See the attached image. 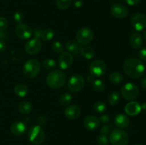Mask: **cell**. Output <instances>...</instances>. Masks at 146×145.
Returning <instances> with one entry per match:
<instances>
[{"label": "cell", "instance_id": "cell-1", "mask_svg": "<svg viewBox=\"0 0 146 145\" xmlns=\"http://www.w3.org/2000/svg\"><path fill=\"white\" fill-rule=\"evenodd\" d=\"M123 71L129 78L133 79L139 78L145 72V65L143 63L135 58L127 59L123 63Z\"/></svg>", "mask_w": 146, "mask_h": 145}, {"label": "cell", "instance_id": "cell-2", "mask_svg": "<svg viewBox=\"0 0 146 145\" xmlns=\"http://www.w3.org/2000/svg\"><path fill=\"white\" fill-rule=\"evenodd\" d=\"M67 81L66 74L59 70H54L47 75L46 82L48 86L54 89H58L64 86Z\"/></svg>", "mask_w": 146, "mask_h": 145}, {"label": "cell", "instance_id": "cell-3", "mask_svg": "<svg viewBox=\"0 0 146 145\" xmlns=\"http://www.w3.org/2000/svg\"><path fill=\"white\" fill-rule=\"evenodd\" d=\"M27 137L29 140L34 144H41L45 140V132L39 125L32 126L28 130Z\"/></svg>", "mask_w": 146, "mask_h": 145}, {"label": "cell", "instance_id": "cell-4", "mask_svg": "<svg viewBox=\"0 0 146 145\" xmlns=\"http://www.w3.org/2000/svg\"><path fill=\"white\" fill-rule=\"evenodd\" d=\"M41 70L40 63L35 59H29L23 65V73L27 78H34L38 75Z\"/></svg>", "mask_w": 146, "mask_h": 145}, {"label": "cell", "instance_id": "cell-5", "mask_svg": "<svg viewBox=\"0 0 146 145\" xmlns=\"http://www.w3.org/2000/svg\"><path fill=\"white\" fill-rule=\"evenodd\" d=\"M128 135L122 129H114L110 134L109 142L112 145H127Z\"/></svg>", "mask_w": 146, "mask_h": 145}, {"label": "cell", "instance_id": "cell-6", "mask_svg": "<svg viewBox=\"0 0 146 145\" xmlns=\"http://www.w3.org/2000/svg\"><path fill=\"white\" fill-rule=\"evenodd\" d=\"M121 95L127 100L133 101L138 98L139 90L135 84L128 82L121 88Z\"/></svg>", "mask_w": 146, "mask_h": 145}, {"label": "cell", "instance_id": "cell-7", "mask_svg": "<svg viewBox=\"0 0 146 145\" xmlns=\"http://www.w3.org/2000/svg\"><path fill=\"white\" fill-rule=\"evenodd\" d=\"M94 32L88 27H82L76 33V41L82 45H86L92 41L94 38Z\"/></svg>", "mask_w": 146, "mask_h": 145}, {"label": "cell", "instance_id": "cell-8", "mask_svg": "<svg viewBox=\"0 0 146 145\" xmlns=\"http://www.w3.org/2000/svg\"><path fill=\"white\" fill-rule=\"evenodd\" d=\"M68 88L71 92H78L81 91L85 85V80L82 75L75 74L69 78L68 81Z\"/></svg>", "mask_w": 146, "mask_h": 145}, {"label": "cell", "instance_id": "cell-9", "mask_svg": "<svg viewBox=\"0 0 146 145\" xmlns=\"http://www.w3.org/2000/svg\"><path fill=\"white\" fill-rule=\"evenodd\" d=\"M89 70L91 75L98 78L105 75L107 70L106 64L101 60H96L91 63Z\"/></svg>", "mask_w": 146, "mask_h": 145}, {"label": "cell", "instance_id": "cell-10", "mask_svg": "<svg viewBox=\"0 0 146 145\" xmlns=\"http://www.w3.org/2000/svg\"><path fill=\"white\" fill-rule=\"evenodd\" d=\"M131 23L135 30L143 31L146 28V15L141 12L134 13L131 17Z\"/></svg>", "mask_w": 146, "mask_h": 145}, {"label": "cell", "instance_id": "cell-11", "mask_svg": "<svg viewBox=\"0 0 146 145\" xmlns=\"http://www.w3.org/2000/svg\"><path fill=\"white\" fill-rule=\"evenodd\" d=\"M128 7L121 3H115L111 7V14L115 18H125L128 15Z\"/></svg>", "mask_w": 146, "mask_h": 145}, {"label": "cell", "instance_id": "cell-12", "mask_svg": "<svg viewBox=\"0 0 146 145\" xmlns=\"http://www.w3.org/2000/svg\"><path fill=\"white\" fill-rule=\"evenodd\" d=\"M15 34L17 36L22 40H27L32 36V30L29 26L25 24H19L15 28Z\"/></svg>", "mask_w": 146, "mask_h": 145}, {"label": "cell", "instance_id": "cell-13", "mask_svg": "<svg viewBox=\"0 0 146 145\" xmlns=\"http://www.w3.org/2000/svg\"><path fill=\"white\" fill-rule=\"evenodd\" d=\"M41 41L38 38H33L26 44L25 45V51L29 55H35L38 53L41 49Z\"/></svg>", "mask_w": 146, "mask_h": 145}, {"label": "cell", "instance_id": "cell-14", "mask_svg": "<svg viewBox=\"0 0 146 145\" xmlns=\"http://www.w3.org/2000/svg\"><path fill=\"white\" fill-rule=\"evenodd\" d=\"M73 61H74V58L71 53H70L69 52H63L58 57V66L62 70L68 69L73 64Z\"/></svg>", "mask_w": 146, "mask_h": 145}, {"label": "cell", "instance_id": "cell-15", "mask_svg": "<svg viewBox=\"0 0 146 145\" xmlns=\"http://www.w3.org/2000/svg\"><path fill=\"white\" fill-rule=\"evenodd\" d=\"M100 124V119L94 115L87 116L84 119V126L88 130H96L99 127Z\"/></svg>", "mask_w": 146, "mask_h": 145}, {"label": "cell", "instance_id": "cell-16", "mask_svg": "<svg viewBox=\"0 0 146 145\" xmlns=\"http://www.w3.org/2000/svg\"><path fill=\"white\" fill-rule=\"evenodd\" d=\"M81 108L76 105H71L67 107L64 111V114L68 119H76L81 115Z\"/></svg>", "mask_w": 146, "mask_h": 145}, {"label": "cell", "instance_id": "cell-17", "mask_svg": "<svg viewBox=\"0 0 146 145\" xmlns=\"http://www.w3.org/2000/svg\"><path fill=\"white\" fill-rule=\"evenodd\" d=\"M27 126L24 122H16L11 125L10 131L15 136H21L26 132Z\"/></svg>", "mask_w": 146, "mask_h": 145}, {"label": "cell", "instance_id": "cell-18", "mask_svg": "<svg viewBox=\"0 0 146 145\" xmlns=\"http://www.w3.org/2000/svg\"><path fill=\"white\" fill-rule=\"evenodd\" d=\"M141 105L138 102L131 101L128 102L125 107V112L130 116H135L141 112Z\"/></svg>", "mask_w": 146, "mask_h": 145}, {"label": "cell", "instance_id": "cell-19", "mask_svg": "<svg viewBox=\"0 0 146 145\" xmlns=\"http://www.w3.org/2000/svg\"><path fill=\"white\" fill-rule=\"evenodd\" d=\"M130 45L135 49H139L143 44V38L139 33H133L129 38Z\"/></svg>", "mask_w": 146, "mask_h": 145}, {"label": "cell", "instance_id": "cell-20", "mask_svg": "<svg viewBox=\"0 0 146 145\" xmlns=\"http://www.w3.org/2000/svg\"><path fill=\"white\" fill-rule=\"evenodd\" d=\"M130 119L127 115L120 113L116 115L115 118V124L120 129L126 128L129 125Z\"/></svg>", "mask_w": 146, "mask_h": 145}, {"label": "cell", "instance_id": "cell-21", "mask_svg": "<svg viewBox=\"0 0 146 145\" xmlns=\"http://www.w3.org/2000/svg\"><path fill=\"white\" fill-rule=\"evenodd\" d=\"M66 49L68 50V52L70 53H73L74 55H78V53H80V50L81 48L79 46V44L75 40H69L68 42L66 43Z\"/></svg>", "mask_w": 146, "mask_h": 145}, {"label": "cell", "instance_id": "cell-22", "mask_svg": "<svg viewBox=\"0 0 146 145\" xmlns=\"http://www.w3.org/2000/svg\"><path fill=\"white\" fill-rule=\"evenodd\" d=\"M80 53L81 54L84 58H86L88 60H91L94 58L95 56V51L91 48V46H88V45H84V47L81 48L80 50Z\"/></svg>", "mask_w": 146, "mask_h": 145}, {"label": "cell", "instance_id": "cell-23", "mask_svg": "<svg viewBox=\"0 0 146 145\" xmlns=\"http://www.w3.org/2000/svg\"><path fill=\"white\" fill-rule=\"evenodd\" d=\"M14 93L20 98H24L29 93V88L24 84H18L14 87Z\"/></svg>", "mask_w": 146, "mask_h": 145}, {"label": "cell", "instance_id": "cell-24", "mask_svg": "<svg viewBox=\"0 0 146 145\" xmlns=\"http://www.w3.org/2000/svg\"><path fill=\"white\" fill-rule=\"evenodd\" d=\"M109 80L114 85H119V84L122 83L124 80L123 75L119 72H113L110 75Z\"/></svg>", "mask_w": 146, "mask_h": 145}, {"label": "cell", "instance_id": "cell-25", "mask_svg": "<svg viewBox=\"0 0 146 145\" xmlns=\"http://www.w3.org/2000/svg\"><path fill=\"white\" fill-rule=\"evenodd\" d=\"M32 105L27 101L21 102L19 105V110L22 114H29L32 111Z\"/></svg>", "mask_w": 146, "mask_h": 145}, {"label": "cell", "instance_id": "cell-26", "mask_svg": "<svg viewBox=\"0 0 146 145\" xmlns=\"http://www.w3.org/2000/svg\"><path fill=\"white\" fill-rule=\"evenodd\" d=\"M72 100V96L68 92H64L61 94L58 99V102L61 106H66Z\"/></svg>", "mask_w": 146, "mask_h": 145}, {"label": "cell", "instance_id": "cell-27", "mask_svg": "<svg viewBox=\"0 0 146 145\" xmlns=\"http://www.w3.org/2000/svg\"><path fill=\"white\" fill-rule=\"evenodd\" d=\"M108 102L111 106H115L120 102V94L118 92H113L108 98Z\"/></svg>", "mask_w": 146, "mask_h": 145}, {"label": "cell", "instance_id": "cell-28", "mask_svg": "<svg viewBox=\"0 0 146 145\" xmlns=\"http://www.w3.org/2000/svg\"><path fill=\"white\" fill-rule=\"evenodd\" d=\"M92 86L93 88L97 92H102L106 88V85L104 82L100 79H96L92 82Z\"/></svg>", "mask_w": 146, "mask_h": 145}, {"label": "cell", "instance_id": "cell-29", "mask_svg": "<svg viewBox=\"0 0 146 145\" xmlns=\"http://www.w3.org/2000/svg\"><path fill=\"white\" fill-rule=\"evenodd\" d=\"M54 36V32L51 28H46V30L42 31L41 38L44 41H48L52 39Z\"/></svg>", "mask_w": 146, "mask_h": 145}, {"label": "cell", "instance_id": "cell-30", "mask_svg": "<svg viewBox=\"0 0 146 145\" xmlns=\"http://www.w3.org/2000/svg\"><path fill=\"white\" fill-rule=\"evenodd\" d=\"M94 109L97 113H104L106 111L107 107L104 102L98 101L94 105Z\"/></svg>", "mask_w": 146, "mask_h": 145}, {"label": "cell", "instance_id": "cell-31", "mask_svg": "<svg viewBox=\"0 0 146 145\" xmlns=\"http://www.w3.org/2000/svg\"><path fill=\"white\" fill-rule=\"evenodd\" d=\"M72 0H56V4L58 9L65 10L71 6Z\"/></svg>", "mask_w": 146, "mask_h": 145}, {"label": "cell", "instance_id": "cell-32", "mask_svg": "<svg viewBox=\"0 0 146 145\" xmlns=\"http://www.w3.org/2000/svg\"><path fill=\"white\" fill-rule=\"evenodd\" d=\"M43 66L48 71H52L56 67V62L54 60L50 59V58H47V59L44 60L43 61Z\"/></svg>", "mask_w": 146, "mask_h": 145}, {"label": "cell", "instance_id": "cell-33", "mask_svg": "<svg viewBox=\"0 0 146 145\" xmlns=\"http://www.w3.org/2000/svg\"><path fill=\"white\" fill-rule=\"evenodd\" d=\"M96 142L98 145H108L109 144L108 136L103 134H100L97 136Z\"/></svg>", "mask_w": 146, "mask_h": 145}, {"label": "cell", "instance_id": "cell-34", "mask_svg": "<svg viewBox=\"0 0 146 145\" xmlns=\"http://www.w3.org/2000/svg\"><path fill=\"white\" fill-rule=\"evenodd\" d=\"M52 49L56 53H61L64 51V46L59 41H55L52 44Z\"/></svg>", "mask_w": 146, "mask_h": 145}, {"label": "cell", "instance_id": "cell-35", "mask_svg": "<svg viewBox=\"0 0 146 145\" xmlns=\"http://www.w3.org/2000/svg\"><path fill=\"white\" fill-rule=\"evenodd\" d=\"M9 22L8 20L5 17L0 16V31H4L8 27Z\"/></svg>", "mask_w": 146, "mask_h": 145}, {"label": "cell", "instance_id": "cell-36", "mask_svg": "<svg viewBox=\"0 0 146 145\" xmlns=\"http://www.w3.org/2000/svg\"><path fill=\"white\" fill-rule=\"evenodd\" d=\"M13 17H14V21H15L16 22L19 23V24H21L23 20H24V15H23L22 13L20 12V11H16L14 14Z\"/></svg>", "mask_w": 146, "mask_h": 145}, {"label": "cell", "instance_id": "cell-37", "mask_svg": "<svg viewBox=\"0 0 146 145\" xmlns=\"http://www.w3.org/2000/svg\"><path fill=\"white\" fill-rule=\"evenodd\" d=\"M100 132H101V134L107 136V135H108L109 134H111V127L109 126V125H104V126L101 127V130H100Z\"/></svg>", "mask_w": 146, "mask_h": 145}, {"label": "cell", "instance_id": "cell-38", "mask_svg": "<svg viewBox=\"0 0 146 145\" xmlns=\"http://www.w3.org/2000/svg\"><path fill=\"white\" fill-rule=\"evenodd\" d=\"M138 55L142 61L146 62V45L140 49L139 52H138Z\"/></svg>", "mask_w": 146, "mask_h": 145}, {"label": "cell", "instance_id": "cell-39", "mask_svg": "<svg viewBox=\"0 0 146 145\" xmlns=\"http://www.w3.org/2000/svg\"><path fill=\"white\" fill-rule=\"evenodd\" d=\"M46 122L47 119L45 116H44V115H41V116L38 117V119H37V123H38V125H39V126H44V125H45L46 124Z\"/></svg>", "mask_w": 146, "mask_h": 145}, {"label": "cell", "instance_id": "cell-40", "mask_svg": "<svg viewBox=\"0 0 146 145\" xmlns=\"http://www.w3.org/2000/svg\"><path fill=\"white\" fill-rule=\"evenodd\" d=\"M42 31H41V28H36L35 30L34 31V33H33V35H34V38H39L41 36V34H42Z\"/></svg>", "mask_w": 146, "mask_h": 145}, {"label": "cell", "instance_id": "cell-41", "mask_svg": "<svg viewBox=\"0 0 146 145\" xmlns=\"http://www.w3.org/2000/svg\"><path fill=\"white\" fill-rule=\"evenodd\" d=\"M125 1L130 6H136L141 3V0H125Z\"/></svg>", "mask_w": 146, "mask_h": 145}, {"label": "cell", "instance_id": "cell-42", "mask_svg": "<svg viewBox=\"0 0 146 145\" xmlns=\"http://www.w3.org/2000/svg\"><path fill=\"white\" fill-rule=\"evenodd\" d=\"M99 119H100V122H103V123H107V122H109L110 117L109 115H101Z\"/></svg>", "mask_w": 146, "mask_h": 145}, {"label": "cell", "instance_id": "cell-43", "mask_svg": "<svg viewBox=\"0 0 146 145\" xmlns=\"http://www.w3.org/2000/svg\"><path fill=\"white\" fill-rule=\"evenodd\" d=\"M73 3L76 8H81L84 4V0H74Z\"/></svg>", "mask_w": 146, "mask_h": 145}, {"label": "cell", "instance_id": "cell-44", "mask_svg": "<svg viewBox=\"0 0 146 145\" xmlns=\"http://www.w3.org/2000/svg\"><path fill=\"white\" fill-rule=\"evenodd\" d=\"M9 37L8 32H6V31H0V40L1 41H4V40L7 39Z\"/></svg>", "mask_w": 146, "mask_h": 145}, {"label": "cell", "instance_id": "cell-45", "mask_svg": "<svg viewBox=\"0 0 146 145\" xmlns=\"http://www.w3.org/2000/svg\"><path fill=\"white\" fill-rule=\"evenodd\" d=\"M6 48H7L6 43L4 42V41L0 40V52H2V51H5Z\"/></svg>", "mask_w": 146, "mask_h": 145}, {"label": "cell", "instance_id": "cell-46", "mask_svg": "<svg viewBox=\"0 0 146 145\" xmlns=\"http://www.w3.org/2000/svg\"><path fill=\"white\" fill-rule=\"evenodd\" d=\"M141 86H142V88H144V89H146V75L141 79Z\"/></svg>", "mask_w": 146, "mask_h": 145}, {"label": "cell", "instance_id": "cell-47", "mask_svg": "<svg viewBox=\"0 0 146 145\" xmlns=\"http://www.w3.org/2000/svg\"><path fill=\"white\" fill-rule=\"evenodd\" d=\"M96 79V78H95L94 76H93L92 75H89V76L87 77V80H88V82H91V83H92V82H94V81Z\"/></svg>", "mask_w": 146, "mask_h": 145}, {"label": "cell", "instance_id": "cell-48", "mask_svg": "<svg viewBox=\"0 0 146 145\" xmlns=\"http://www.w3.org/2000/svg\"><path fill=\"white\" fill-rule=\"evenodd\" d=\"M143 37H144V39H145L146 41V30L144 31V33H143Z\"/></svg>", "mask_w": 146, "mask_h": 145}, {"label": "cell", "instance_id": "cell-49", "mask_svg": "<svg viewBox=\"0 0 146 145\" xmlns=\"http://www.w3.org/2000/svg\"><path fill=\"white\" fill-rule=\"evenodd\" d=\"M134 145H143V144H135Z\"/></svg>", "mask_w": 146, "mask_h": 145}]
</instances>
